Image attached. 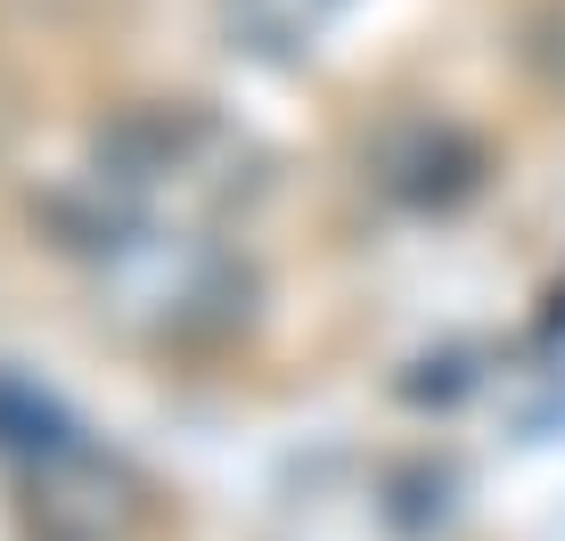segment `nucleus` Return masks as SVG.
I'll use <instances>...</instances> for the list:
<instances>
[{
    "label": "nucleus",
    "instance_id": "obj_1",
    "mask_svg": "<svg viewBox=\"0 0 565 541\" xmlns=\"http://www.w3.org/2000/svg\"><path fill=\"white\" fill-rule=\"evenodd\" d=\"M255 189V157L238 131L198 107H140L90 140L83 172L50 198V230L66 255H99L140 230H222V214Z\"/></svg>",
    "mask_w": 565,
    "mask_h": 541
},
{
    "label": "nucleus",
    "instance_id": "obj_2",
    "mask_svg": "<svg viewBox=\"0 0 565 541\" xmlns=\"http://www.w3.org/2000/svg\"><path fill=\"white\" fill-rule=\"evenodd\" d=\"M337 9H344V0H222L230 33H238L255 57H296V50H311L328 25H337Z\"/></svg>",
    "mask_w": 565,
    "mask_h": 541
}]
</instances>
